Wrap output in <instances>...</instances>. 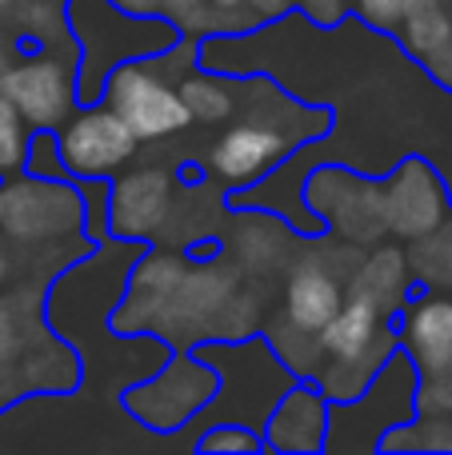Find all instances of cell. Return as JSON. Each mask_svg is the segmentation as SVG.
<instances>
[{
	"label": "cell",
	"instance_id": "cell-36",
	"mask_svg": "<svg viewBox=\"0 0 452 455\" xmlns=\"http://www.w3.org/2000/svg\"><path fill=\"white\" fill-rule=\"evenodd\" d=\"M213 4H216V8H229V12H232V8H245L248 0H213Z\"/></svg>",
	"mask_w": 452,
	"mask_h": 455
},
{
	"label": "cell",
	"instance_id": "cell-9",
	"mask_svg": "<svg viewBox=\"0 0 452 455\" xmlns=\"http://www.w3.org/2000/svg\"><path fill=\"white\" fill-rule=\"evenodd\" d=\"M0 92L20 108L28 128H61L77 112L80 88H77V64H64L61 56L40 52L0 68Z\"/></svg>",
	"mask_w": 452,
	"mask_h": 455
},
{
	"label": "cell",
	"instance_id": "cell-19",
	"mask_svg": "<svg viewBox=\"0 0 452 455\" xmlns=\"http://www.w3.org/2000/svg\"><path fill=\"white\" fill-rule=\"evenodd\" d=\"M408 264H413L416 288L452 291V216L437 228V232L413 240V248H408Z\"/></svg>",
	"mask_w": 452,
	"mask_h": 455
},
{
	"label": "cell",
	"instance_id": "cell-31",
	"mask_svg": "<svg viewBox=\"0 0 452 455\" xmlns=\"http://www.w3.org/2000/svg\"><path fill=\"white\" fill-rule=\"evenodd\" d=\"M376 451H421V435H416V419H408V424L389 427V432L381 435V443H376Z\"/></svg>",
	"mask_w": 452,
	"mask_h": 455
},
{
	"label": "cell",
	"instance_id": "cell-2",
	"mask_svg": "<svg viewBox=\"0 0 452 455\" xmlns=\"http://www.w3.org/2000/svg\"><path fill=\"white\" fill-rule=\"evenodd\" d=\"M85 232V196L72 180L12 172L0 180V235L16 243H48Z\"/></svg>",
	"mask_w": 452,
	"mask_h": 455
},
{
	"label": "cell",
	"instance_id": "cell-30",
	"mask_svg": "<svg viewBox=\"0 0 452 455\" xmlns=\"http://www.w3.org/2000/svg\"><path fill=\"white\" fill-rule=\"evenodd\" d=\"M296 4H301L317 24H341L357 0H296Z\"/></svg>",
	"mask_w": 452,
	"mask_h": 455
},
{
	"label": "cell",
	"instance_id": "cell-12",
	"mask_svg": "<svg viewBox=\"0 0 452 455\" xmlns=\"http://www.w3.org/2000/svg\"><path fill=\"white\" fill-rule=\"evenodd\" d=\"M176 180L165 168H125L109 180V232L117 240H152L168 224Z\"/></svg>",
	"mask_w": 452,
	"mask_h": 455
},
{
	"label": "cell",
	"instance_id": "cell-37",
	"mask_svg": "<svg viewBox=\"0 0 452 455\" xmlns=\"http://www.w3.org/2000/svg\"><path fill=\"white\" fill-rule=\"evenodd\" d=\"M4 275H8V256L0 251V280H4Z\"/></svg>",
	"mask_w": 452,
	"mask_h": 455
},
{
	"label": "cell",
	"instance_id": "cell-22",
	"mask_svg": "<svg viewBox=\"0 0 452 455\" xmlns=\"http://www.w3.org/2000/svg\"><path fill=\"white\" fill-rule=\"evenodd\" d=\"M16 24L24 36L40 40V44H56V40H72L69 8H61V0H20L12 8Z\"/></svg>",
	"mask_w": 452,
	"mask_h": 455
},
{
	"label": "cell",
	"instance_id": "cell-21",
	"mask_svg": "<svg viewBox=\"0 0 452 455\" xmlns=\"http://www.w3.org/2000/svg\"><path fill=\"white\" fill-rule=\"evenodd\" d=\"M181 92L189 100V112L197 124H224L237 112V92L221 76H208V72L181 76Z\"/></svg>",
	"mask_w": 452,
	"mask_h": 455
},
{
	"label": "cell",
	"instance_id": "cell-14",
	"mask_svg": "<svg viewBox=\"0 0 452 455\" xmlns=\"http://www.w3.org/2000/svg\"><path fill=\"white\" fill-rule=\"evenodd\" d=\"M392 323H397L400 347L413 355L421 376L452 368V296L448 291L413 296Z\"/></svg>",
	"mask_w": 452,
	"mask_h": 455
},
{
	"label": "cell",
	"instance_id": "cell-1",
	"mask_svg": "<svg viewBox=\"0 0 452 455\" xmlns=\"http://www.w3.org/2000/svg\"><path fill=\"white\" fill-rule=\"evenodd\" d=\"M69 24L77 40V88L80 104L101 100L104 80L117 64L165 56L181 40V28L165 16L125 12L112 0H69Z\"/></svg>",
	"mask_w": 452,
	"mask_h": 455
},
{
	"label": "cell",
	"instance_id": "cell-34",
	"mask_svg": "<svg viewBox=\"0 0 452 455\" xmlns=\"http://www.w3.org/2000/svg\"><path fill=\"white\" fill-rule=\"evenodd\" d=\"M429 72H432V80H437V84H445L452 92V40L429 60Z\"/></svg>",
	"mask_w": 452,
	"mask_h": 455
},
{
	"label": "cell",
	"instance_id": "cell-3",
	"mask_svg": "<svg viewBox=\"0 0 452 455\" xmlns=\"http://www.w3.org/2000/svg\"><path fill=\"white\" fill-rule=\"evenodd\" d=\"M104 100L128 120V128L144 144L173 140V136H181L192 124V112L181 84H173L165 76L157 56L117 64L109 72V80H104Z\"/></svg>",
	"mask_w": 452,
	"mask_h": 455
},
{
	"label": "cell",
	"instance_id": "cell-10",
	"mask_svg": "<svg viewBox=\"0 0 452 455\" xmlns=\"http://www.w3.org/2000/svg\"><path fill=\"white\" fill-rule=\"evenodd\" d=\"M452 216L448 188L440 172L424 156L400 160V168L384 180V228L397 240H421L437 232Z\"/></svg>",
	"mask_w": 452,
	"mask_h": 455
},
{
	"label": "cell",
	"instance_id": "cell-16",
	"mask_svg": "<svg viewBox=\"0 0 452 455\" xmlns=\"http://www.w3.org/2000/svg\"><path fill=\"white\" fill-rule=\"evenodd\" d=\"M413 283L416 275L413 264H408V251L397 248V243H373V251L360 256L357 272L349 275V296L373 299L389 320H397L400 307L416 296Z\"/></svg>",
	"mask_w": 452,
	"mask_h": 455
},
{
	"label": "cell",
	"instance_id": "cell-7",
	"mask_svg": "<svg viewBox=\"0 0 452 455\" xmlns=\"http://www.w3.org/2000/svg\"><path fill=\"white\" fill-rule=\"evenodd\" d=\"M56 140L72 180H112L133 164L136 148L144 144L104 96L77 104V112L56 128Z\"/></svg>",
	"mask_w": 452,
	"mask_h": 455
},
{
	"label": "cell",
	"instance_id": "cell-33",
	"mask_svg": "<svg viewBox=\"0 0 452 455\" xmlns=\"http://www.w3.org/2000/svg\"><path fill=\"white\" fill-rule=\"evenodd\" d=\"M293 4H296V0H248L245 8L253 12L256 24H264V20H272V16H285Z\"/></svg>",
	"mask_w": 452,
	"mask_h": 455
},
{
	"label": "cell",
	"instance_id": "cell-17",
	"mask_svg": "<svg viewBox=\"0 0 452 455\" xmlns=\"http://www.w3.org/2000/svg\"><path fill=\"white\" fill-rule=\"evenodd\" d=\"M384 320H389V315H384L373 299L349 296L341 304V312L320 328V347H325V355H341V360L365 355L389 336V328H381Z\"/></svg>",
	"mask_w": 452,
	"mask_h": 455
},
{
	"label": "cell",
	"instance_id": "cell-25",
	"mask_svg": "<svg viewBox=\"0 0 452 455\" xmlns=\"http://www.w3.org/2000/svg\"><path fill=\"white\" fill-rule=\"evenodd\" d=\"M197 448L200 451H261V448H269L264 443V432L261 427H248V424H232V419H224V424H208V432L197 440Z\"/></svg>",
	"mask_w": 452,
	"mask_h": 455
},
{
	"label": "cell",
	"instance_id": "cell-38",
	"mask_svg": "<svg viewBox=\"0 0 452 455\" xmlns=\"http://www.w3.org/2000/svg\"><path fill=\"white\" fill-rule=\"evenodd\" d=\"M0 180H4V176H0Z\"/></svg>",
	"mask_w": 452,
	"mask_h": 455
},
{
	"label": "cell",
	"instance_id": "cell-24",
	"mask_svg": "<svg viewBox=\"0 0 452 455\" xmlns=\"http://www.w3.org/2000/svg\"><path fill=\"white\" fill-rule=\"evenodd\" d=\"M28 120L20 116L12 100L0 92V176L24 172V160H28Z\"/></svg>",
	"mask_w": 452,
	"mask_h": 455
},
{
	"label": "cell",
	"instance_id": "cell-26",
	"mask_svg": "<svg viewBox=\"0 0 452 455\" xmlns=\"http://www.w3.org/2000/svg\"><path fill=\"white\" fill-rule=\"evenodd\" d=\"M24 172L48 176V180H72L69 168H64V152H61V140H56V128H36V132H32Z\"/></svg>",
	"mask_w": 452,
	"mask_h": 455
},
{
	"label": "cell",
	"instance_id": "cell-28",
	"mask_svg": "<svg viewBox=\"0 0 452 455\" xmlns=\"http://www.w3.org/2000/svg\"><path fill=\"white\" fill-rule=\"evenodd\" d=\"M416 408L429 416H452V368L421 376V392H416Z\"/></svg>",
	"mask_w": 452,
	"mask_h": 455
},
{
	"label": "cell",
	"instance_id": "cell-13",
	"mask_svg": "<svg viewBox=\"0 0 452 455\" xmlns=\"http://www.w3.org/2000/svg\"><path fill=\"white\" fill-rule=\"evenodd\" d=\"M328 424H333V400L320 392L317 379H296L272 408L264 443L272 451H325Z\"/></svg>",
	"mask_w": 452,
	"mask_h": 455
},
{
	"label": "cell",
	"instance_id": "cell-35",
	"mask_svg": "<svg viewBox=\"0 0 452 455\" xmlns=\"http://www.w3.org/2000/svg\"><path fill=\"white\" fill-rule=\"evenodd\" d=\"M125 12H141V16H160V0H112Z\"/></svg>",
	"mask_w": 452,
	"mask_h": 455
},
{
	"label": "cell",
	"instance_id": "cell-18",
	"mask_svg": "<svg viewBox=\"0 0 452 455\" xmlns=\"http://www.w3.org/2000/svg\"><path fill=\"white\" fill-rule=\"evenodd\" d=\"M397 347H400V339H397V323H392L389 336H384L381 344L373 347V352L349 355V360H341V355H325V363H320V371H317L320 392H325L333 403L357 400V395L376 379V371L389 363V355L397 352Z\"/></svg>",
	"mask_w": 452,
	"mask_h": 455
},
{
	"label": "cell",
	"instance_id": "cell-8",
	"mask_svg": "<svg viewBox=\"0 0 452 455\" xmlns=\"http://www.w3.org/2000/svg\"><path fill=\"white\" fill-rule=\"evenodd\" d=\"M237 296V272L216 259L208 264H189L184 280L173 288V296L160 304L157 320H152V331L165 336L168 344L176 347H197L205 339H216V328H221L224 307Z\"/></svg>",
	"mask_w": 452,
	"mask_h": 455
},
{
	"label": "cell",
	"instance_id": "cell-4",
	"mask_svg": "<svg viewBox=\"0 0 452 455\" xmlns=\"http://www.w3.org/2000/svg\"><path fill=\"white\" fill-rule=\"evenodd\" d=\"M416 392H421V368L413 363V355H408L405 347H397V352L389 355V363L376 371V379L357 395V400L333 403L328 435L349 432L352 440L344 443V448H376L389 427L408 424V419L421 416Z\"/></svg>",
	"mask_w": 452,
	"mask_h": 455
},
{
	"label": "cell",
	"instance_id": "cell-23",
	"mask_svg": "<svg viewBox=\"0 0 452 455\" xmlns=\"http://www.w3.org/2000/svg\"><path fill=\"white\" fill-rule=\"evenodd\" d=\"M77 376H80V368L69 347H56L52 355L40 352L24 360V387L28 392H64V387L77 384Z\"/></svg>",
	"mask_w": 452,
	"mask_h": 455
},
{
	"label": "cell",
	"instance_id": "cell-32",
	"mask_svg": "<svg viewBox=\"0 0 452 455\" xmlns=\"http://www.w3.org/2000/svg\"><path fill=\"white\" fill-rule=\"evenodd\" d=\"M20 352V328H16V315L8 304H0V368L16 360Z\"/></svg>",
	"mask_w": 452,
	"mask_h": 455
},
{
	"label": "cell",
	"instance_id": "cell-20",
	"mask_svg": "<svg viewBox=\"0 0 452 455\" xmlns=\"http://www.w3.org/2000/svg\"><path fill=\"white\" fill-rule=\"evenodd\" d=\"M397 36H400V44H405L408 56H416L421 64H429L432 56H437L440 48L452 40V12H448V4L440 0V4L416 8V12L397 28Z\"/></svg>",
	"mask_w": 452,
	"mask_h": 455
},
{
	"label": "cell",
	"instance_id": "cell-6",
	"mask_svg": "<svg viewBox=\"0 0 452 455\" xmlns=\"http://www.w3.org/2000/svg\"><path fill=\"white\" fill-rule=\"evenodd\" d=\"M304 204L328 232L344 243H381L389 235L384 228V180L357 176L352 168H312L304 176Z\"/></svg>",
	"mask_w": 452,
	"mask_h": 455
},
{
	"label": "cell",
	"instance_id": "cell-29",
	"mask_svg": "<svg viewBox=\"0 0 452 455\" xmlns=\"http://www.w3.org/2000/svg\"><path fill=\"white\" fill-rule=\"evenodd\" d=\"M416 435H421V451H452V416H416Z\"/></svg>",
	"mask_w": 452,
	"mask_h": 455
},
{
	"label": "cell",
	"instance_id": "cell-11",
	"mask_svg": "<svg viewBox=\"0 0 452 455\" xmlns=\"http://www.w3.org/2000/svg\"><path fill=\"white\" fill-rule=\"evenodd\" d=\"M288 152H293V132L253 116V120H240V124L224 128L213 140V148H208V172L224 188L245 192L256 180H264Z\"/></svg>",
	"mask_w": 452,
	"mask_h": 455
},
{
	"label": "cell",
	"instance_id": "cell-15",
	"mask_svg": "<svg viewBox=\"0 0 452 455\" xmlns=\"http://www.w3.org/2000/svg\"><path fill=\"white\" fill-rule=\"evenodd\" d=\"M344 299H349V288H344L341 272H333L325 259H301L285 283V304H280V312H285V320H293L296 328L320 331L341 312Z\"/></svg>",
	"mask_w": 452,
	"mask_h": 455
},
{
	"label": "cell",
	"instance_id": "cell-5",
	"mask_svg": "<svg viewBox=\"0 0 452 455\" xmlns=\"http://www.w3.org/2000/svg\"><path fill=\"white\" fill-rule=\"evenodd\" d=\"M216 387H221L216 368L205 355L189 352V355H173L168 363H160L157 376L128 387L120 403L152 432H176L189 419H200V411L213 403Z\"/></svg>",
	"mask_w": 452,
	"mask_h": 455
},
{
	"label": "cell",
	"instance_id": "cell-27",
	"mask_svg": "<svg viewBox=\"0 0 452 455\" xmlns=\"http://www.w3.org/2000/svg\"><path fill=\"white\" fill-rule=\"evenodd\" d=\"M424 4H440V0H357L352 12H357L365 24L381 28V32H397L400 24Z\"/></svg>",
	"mask_w": 452,
	"mask_h": 455
}]
</instances>
